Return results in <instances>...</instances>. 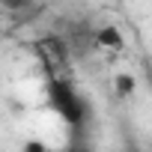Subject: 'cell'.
<instances>
[{
  "label": "cell",
  "instance_id": "cell-1",
  "mask_svg": "<svg viewBox=\"0 0 152 152\" xmlns=\"http://www.w3.org/2000/svg\"><path fill=\"white\" fill-rule=\"evenodd\" d=\"M51 99H54V107H57L69 122H78V119L84 116V102H81V96L75 93L72 87L57 84V87L51 90Z\"/></svg>",
  "mask_w": 152,
  "mask_h": 152
},
{
  "label": "cell",
  "instance_id": "cell-2",
  "mask_svg": "<svg viewBox=\"0 0 152 152\" xmlns=\"http://www.w3.org/2000/svg\"><path fill=\"white\" fill-rule=\"evenodd\" d=\"M96 42H99V48H104V51H122V48H125V36H122V30H119L116 24H104V27L96 33Z\"/></svg>",
  "mask_w": 152,
  "mask_h": 152
},
{
  "label": "cell",
  "instance_id": "cell-3",
  "mask_svg": "<svg viewBox=\"0 0 152 152\" xmlns=\"http://www.w3.org/2000/svg\"><path fill=\"white\" fill-rule=\"evenodd\" d=\"M24 152H51V149H48L42 140H30V143L24 146Z\"/></svg>",
  "mask_w": 152,
  "mask_h": 152
}]
</instances>
